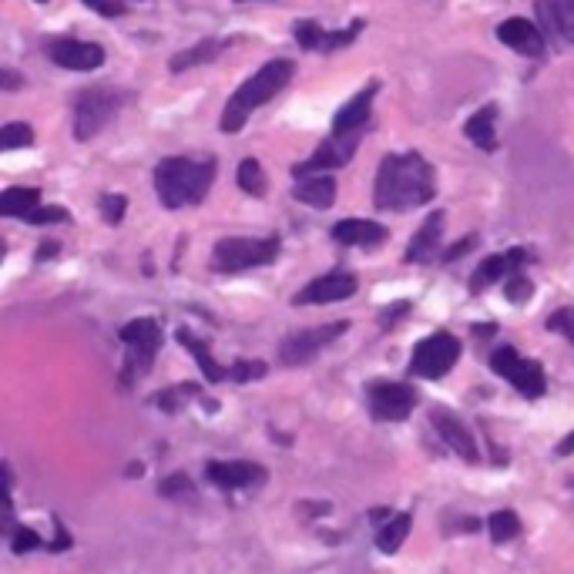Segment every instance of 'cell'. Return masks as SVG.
Segmentation results:
<instances>
[{"instance_id": "1", "label": "cell", "mask_w": 574, "mask_h": 574, "mask_svg": "<svg viewBox=\"0 0 574 574\" xmlns=\"http://www.w3.org/2000/svg\"><path fill=\"white\" fill-rule=\"evenodd\" d=\"M437 196L433 165L420 152L387 155L373 181V206L383 212H413Z\"/></svg>"}, {"instance_id": "2", "label": "cell", "mask_w": 574, "mask_h": 574, "mask_svg": "<svg viewBox=\"0 0 574 574\" xmlns=\"http://www.w3.org/2000/svg\"><path fill=\"white\" fill-rule=\"evenodd\" d=\"M219 162L206 158H162L155 165V191L165 209H185V206H199L209 188L216 181Z\"/></svg>"}, {"instance_id": "3", "label": "cell", "mask_w": 574, "mask_h": 574, "mask_svg": "<svg viewBox=\"0 0 574 574\" xmlns=\"http://www.w3.org/2000/svg\"><path fill=\"white\" fill-rule=\"evenodd\" d=\"M292 78H296V64L286 60V57H276V60L263 64V68L255 71V75L229 98V104H225V111H222V132H225V135L242 132L245 121L252 118V111L263 108L266 101H273Z\"/></svg>"}, {"instance_id": "4", "label": "cell", "mask_w": 574, "mask_h": 574, "mask_svg": "<svg viewBox=\"0 0 574 574\" xmlns=\"http://www.w3.org/2000/svg\"><path fill=\"white\" fill-rule=\"evenodd\" d=\"M132 101L128 91L118 88H88L75 98V139L78 142H91L108 121H114V114Z\"/></svg>"}, {"instance_id": "5", "label": "cell", "mask_w": 574, "mask_h": 574, "mask_svg": "<svg viewBox=\"0 0 574 574\" xmlns=\"http://www.w3.org/2000/svg\"><path fill=\"white\" fill-rule=\"evenodd\" d=\"M121 343L128 346L121 383H124V387H132V383H139L152 369L155 353L162 346V330H158L155 319H132L128 327H121Z\"/></svg>"}, {"instance_id": "6", "label": "cell", "mask_w": 574, "mask_h": 574, "mask_svg": "<svg viewBox=\"0 0 574 574\" xmlns=\"http://www.w3.org/2000/svg\"><path fill=\"white\" fill-rule=\"evenodd\" d=\"M279 255V239H222L212 249L216 273H242L255 266H269Z\"/></svg>"}, {"instance_id": "7", "label": "cell", "mask_w": 574, "mask_h": 574, "mask_svg": "<svg viewBox=\"0 0 574 574\" xmlns=\"http://www.w3.org/2000/svg\"><path fill=\"white\" fill-rule=\"evenodd\" d=\"M490 369L504 379H510L521 390V397L538 400L548 390V376L538 360H525L515 346H500L490 353Z\"/></svg>"}, {"instance_id": "8", "label": "cell", "mask_w": 574, "mask_h": 574, "mask_svg": "<svg viewBox=\"0 0 574 574\" xmlns=\"http://www.w3.org/2000/svg\"><path fill=\"white\" fill-rule=\"evenodd\" d=\"M461 360V343L451 333H433L427 340H420L413 346L410 356V373L420 379H440L454 369V363Z\"/></svg>"}, {"instance_id": "9", "label": "cell", "mask_w": 574, "mask_h": 574, "mask_svg": "<svg viewBox=\"0 0 574 574\" xmlns=\"http://www.w3.org/2000/svg\"><path fill=\"white\" fill-rule=\"evenodd\" d=\"M366 400H369V410L376 420L383 423H397V420H407L417 407V390L410 383H394V379H376L366 387Z\"/></svg>"}, {"instance_id": "10", "label": "cell", "mask_w": 574, "mask_h": 574, "mask_svg": "<svg viewBox=\"0 0 574 574\" xmlns=\"http://www.w3.org/2000/svg\"><path fill=\"white\" fill-rule=\"evenodd\" d=\"M346 330H350V323H346V319H340V323H327V327H312V330L292 333V336L283 340L279 360H283L286 366H306L319 350L330 346L333 340H340Z\"/></svg>"}, {"instance_id": "11", "label": "cell", "mask_w": 574, "mask_h": 574, "mask_svg": "<svg viewBox=\"0 0 574 574\" xmlns=\"http://www.w3.org/2000/svg\"><path fill=\"white\" fill-rule=\"evenodd\" d=\"M44 51L64 71H95L104 64V47L91 41H78V37H54L44 44Z\"/></svg>"}, {"instance_id": "12", "label": "cell", "mask_w": 574, "mask_h": 574, "mask_svg": "<svg viewBox=\"0 0 574 574\" xmlns=\"http://www.w3.org/2000/svg\"><path fill=\"white\" fill-rule=\"evenodd\" d=\"M363 135H330L323 145H319L306 162H299L292 168L296 178H306V175H327L330 168H343L350 165V158L356 155V145H360Z\"/></svg>"}, {"instance_id": "13", "label": "cell", "mask_w": 574, "mask_h": 574, "mask_svg": "<svg viewBox=\"0 0 574 574\" xmlns=\"http://www.w3.org/2000/svg\"><path fill=\"white\" fill-rule=\"evenodd\" d=\"M363 31V21H353L350 27L343 31H323L316 21H296L292 24V37L299 41L302 51H323V54H333L340 47H350Z\"/></svg>"}, {"instance_id": "14", "label": "cell", "mask_w": 574, "mask_h": 574, "mask_svg": "<svg viewBox=\"0 0 574 574\" xmlns=\"http://www.w3.org/2000/svg\"><path fill=\"white\" fill-rule=\"evenodd\" d=\"M430 423L437 427V433L443 437V443L451 446V451H454L457 457H464L467 464H481V446H477L474 433H471L451 410L433 407V410H430Z\"/></svg>"}, {"instance_id": "15", "label": "cell", "mask_w": 574, "mask_h": 574, "mask_svg": "<svg viewBox=\"0 0 574 574\" xmlns=\"http://www.w3.org/2000/svg\"><path fill=\"white\" fill-rule=\"evenodd\" d=\"M206 477L222 490H245V487H260L266 481V467L252 461H209Z\"/></svg>"}, {"instance_id": "16", "label": "cell", "mask_w": 574, "mask_h": 574, "mask_svg": "<svg viewBox=\"0 0 574 574\" xmlns=\"http://www.w3.org/2000/svg\"><path fill=\"white\" fill-rule=\"evenodd\" d=\"M531 260L525 249H510V252H497V255H487V260L474 269L471 276V292H484L487 286L500 283V279H515L518 269Z\"/></svg>"}, {"instance_id": "17", "label": "cell", "mask_w": 574, "mask_h": 574, "mask_svg": "<svg viewBox=\"0 0 574 574\" xmlns=\"http://www.w3.org/2000/svg\"><path fill=\"white\" fill-rule=\"evenodd\" d=\"M379 91V81H369L360 95H353L333 118V135H363L373 121V98Z\"/></svg>"}, {"instance_id": "18", "label": "cell", "mask_w": 574, "mask_h": 574, "mask_svg": "<svg viewBox=\"0 0 574 574\" xmlns=\"http://www.w3.org/2000/svg\"><path fill=\"white\" fill-rule=\"evenodd\" d=\"M360 289L356 276L353 273H327L312 279L302 292H296V306H309V302H340V299H350L353 292Z\"/></svg>"}, {"instance_id": "19", "label": "cell", "mask_w": 574, "mask_h": 574, "mask_svg": "<svg viewBox=\"0 0 574 574\" xmlns=\"http://www.w3.org/2000/svg\"><path fill=\"white\" fill-rule=\"evenodd\" d=\"M500 44H507L510 51H518L525 57H541L544 54V34L538 24H531L528 18H510L497 27Z\"/></svg>"}, {"instance_id": "20", "label": "cell", "mask_w": 574, "mask_h": 574, "mask_svg": "<svg viewBox=\"0 0 574 574\" xmlns=\"http://www.w3.org/2000/svg\"><path fill=\"white\" fill-rule=\"evenodd\" d=\"M443 225H446V216L443 212H430V219L417 229L410 249H407V263H430L433 255L440 252V242H443Z\"/></svg>"}, {"instance_id": "21", "label": "cell", "mask_w": 574, "mask_h": 574, "mask_svg": "<svg viewBox=\"0 0 574 574\" xmlns=\"http://www.w3.org/2000/svg\"><path fill=\"white\" fill-rule=\"evenodd\" d=\"M292 196L306 202L309 209H330L336 202V181L330 175H306V178H296Z\"/></svg>"}, {"instance_id": "22", "label": "cell", "mask_w": 574, "mask_h": 574, "mask_svg": "<svg viewBox=\"0 0 574 574\" xmlns=\"http://www.w3.org/2000/svg\"><path fill=\"white\" fill-rule=\"evenodd\" d=\"M333 239L340 245H379L387 242V229L369 219H343L333 225Z\"/></svg>"}, {"instance_id": "23", "label": "cell", "mask_w": 574, "mask_h": 574, "mask_svg": "<svg viewBox=\"0 0 574 574\" xmlns=\"http://www.w3.org/2000/svg\"><path fill=\"white\" fill-rule=\"evenodd\" d=\"M232 41H222V37H206V41H199L196 47H188V51H178L172 60H168V68H172V75H181V71H188V68H199V64H209V60H216L225 47H229Z\"/></svg>"}, {"instance_id": "24", "label": "cell", "mask_w": 574, "mask_h": 574, "mask_svg": "<svg viewBox=\"0 0 574 574\" xmlns=\"http://www.w3.org/2000/svg\"><path fill=\"white\" fill-rule=\"evenodd\" d=\"M538 18L561 34L564 41L574 44V0H541L538 4Z\"/></svg>"}, {"instance_id": "25", "label": "cell", "mask_w": 574, "mask_h": 574, "mask_svg": "<svg viewBox=\"0 0 574 574\" xmlns=\"http://www.w3.org/2000/svg\"><path fill=\"white\" fill-rule=\"evenodd\" d=\"M494 121H497V104H484L477 114H471V121L464 124V135L484 148V152H497V132H494Z\"/></svg>"}, {"instance_id": "26", "label": "cell", "mask_w": 574, "mask_h": 574, "mask_svg": "<svg viewBox=\"0 0 574 574\" xmlns=\"http://www.w3.org/2000/svg\"><path fill=\"white\" fill-rule=\"evenodd\" d=\"M178 343L196 356V363H199V369H202V376L209 379V383H219V379H229V369H222L216 360H212V353H209V343H202L196 333H188V330H178Z\"/></svg>"}, {"instance_id": "27", "label": "cell", "mask_w": 574, "mask_h": 574, "mask_svg": "<svg viewBox=\"0 0 574 574\" xmlns=\"http://www.w3.org/2000/svg\"><path fill=\"white\" fill-rule=\"evenodd\" d=\"M34 209H41L37 188H8L4 196H0V216L8 219H27Z\"/></svg>"}, {"instance_id": "28", "label": "cell", "mask_w": 574, "mask_h": 574, "mask_svg": "<svg viewBox=\"0 0 574 574\" xmlns=\"http://www.w3.org/2000/svg\"><path fill=\"white\" fill-rule=\"evenodd\" d=\"M410 528H413V518H410V515H394L387 525H383V528L376 531V548H379L383 554H397V551L404 548Z\"/></svg>"}, {"instance_id": "29", "label": "cell", "mask_w": 574, "mask_h": 574, "mask_svg": "<svg viewBox=\"0 0 574 574\" xmlns=\"http://www.w3.org/2000/svg\"><path fill=\"white\" fill-rule=\"evenodd\" d=\"M487 531H490L494 544H507L521 534V518L515 515V510H494V515L487 518Z\"/></svg>"}, {"instance_id": "30", "label": "cell", "mask_w": 574, "mask_h": 574, "mask_svg": "<svg viewBox=\"0 0 574 574\" xmlns=\"http://www.w3.org/2000/svg\"><path fill=\"white\" fill-rule=\"evenodd\" d=\"M235 181H239V188L245 191V196H255V199L266 196V175H263V165L255 158H242L239 162Z\"/></svg>"}, {"instance_id": "31", "label": "cell", "mask_w": 574, "mask_h": 574, "mask_svg": "<svg viewBox=\"0 0 574 574\" xmlns=\"http://www.w3.org/2000/svg\"><path fill=\"white\" fill-rule=\"evenodd\" d=\"M34 142V128L24 124V121H11L0 128V148L4 152H14V148H27Z\"/></svg>"}, {"instance_id": "32", "label": "cell", "mask_w": 574, "mask_h": 574, "mask_svg": "<svg viewBox=\"0 0 574 574\" xmlns=\"http://www.w3.org/2000/svg\"><path fill=\"white\" fill-rule=\"evenodd\" d=\"M196 394H199V383H178V387H172V390H165L162 397H155V404H158L162 410L175 413L181 400H191Z\"/></svg>"}, {"instance_id": "33", "label": "cell", "mask_w": 574, "mask_h": 574, "mask_svg": "<svg viewBox=\"0 0 574 574\" xmlns=\"http://www.w3.org/2000/svg\"><path fill=\"white\" fill-rule=\"evenodd\" d=\"M158 494L172 497V500H181V497H196V487H191V481L185 474H172L158 484Z\"/></svg>"}, {"instance_id": "34", "label": "cell", "mask_w": 574, "mask_h": 574, "mask_svg": "<svg viewBox=\"0 0 574 574\" xmlns=\"http://www.w3.org/2000/svg\"><path fill=\"white\" fill-rule=\"evenodd\" d=\"M260 376H266V363H263V360H245V363H235V366L229 369V379H239V383L260 379Z\"/></svg>"}, {"instance_id": "35", "label": "cell", "mask_w": 574, "mask_h": 574, "mask_svg": "<svg viewBox=\"0 0 574 574\" xmlns=\"http://www.w3.org/2000/svg\"><path fill=\"white\" fill-rule=\"evenodd\" d=\"M548 327L551 330H558L561 336H567L571 343H574V306H567V309H558L551 319H548Z\"/></svg>"}, {"instance_id": "36", "label": "cell", "mask_w": 574, "mask_h": 574, "mask_svg": "<svg viewBox=\"0 0 574 574\" xmlns=\"http://www.w3.org/2000/svg\"><path fill=\"white\" fill-rule=\"evenodd\" d=\"M31 225H54V222H68V212L57 209V206H41L27 216Z\"/></svg>"}, {"instance_id": "37", "label": "cell", "mask_w": 574, "mask_h": 574, "mask_svg": "<svg viewBox=\"0 0 574 574\" xmlns=\"http://www.w3.org/2000/svg\"><path fill=\"white\" fill-rule=\"evenodd\" d=\"M124 209H128V199H124V196H104V199H101V216H104L111 225H118V222L124 219Z\"/></svg>"}, {"instance_id": "38", "label": "cell", "mask_w": 574, "mask_h": 574, "mask_svg": "<svg viewBox=\"0 0 574 574\" xmlns=\"http://www.w3.org/2000/svg\"><path fill=\"white\" fill-rule=\"evenodd\" d=\"M11 548H14V554H27V551H34V548H41V538H37V531H31V528H18Z\"/></svg>"}, {"instance_id": "39", "label": "cell", "mask_w": 574, "mask_h": 574, "mask_svg": "<svg viewBox=\"0 0 574 574\" xmlns=\"http://www.w3.org/2000/svg\"><path fill=\"white\" fill-rule=\"evenodd\" d=\"M531 289H534V286H531L525 276H515V279L507 283V299H510V302H528Z\"/></svg>"}, {"instance_id": "40", "label": "cell", "mask_w": 574, "mask_h": 574, "mask_svg": "<svg viewBox=\"0 0 574 574\" xmlns=\"http://www.w3.org/2000/svg\"><path fill=\"white\" fill-rule=\"evenodd\" d=\"M477 245V235H467V239H461L457 245H451V249H446V255H443V263H457L461 260V255L464 252H471Z\"/></svg>"}, {"instance_id": "41", "label": "cell", "mask_w": 574, "mask_h": 574, "mask_svg": "<svg viewBox=\"0 0 574 574\" xmlns=\"http://www.w3.org/2000/svg\"><path fill=\"white\" fill-rule=\"evenodd\" d=\"M554 454H558V457H571V454H574V433H567V437L558 443V451H554Z\"/></svg>"}, {"instance_id": "42", "label": "cell", "mask_w": 574, "mask_h": 574, "mask_svg": "<svg viewBox=\"0 0 574 574\" xmlns=\"http://www.w3.org/2000/svg\"><path fill=\"white\" fill-rule=\"evenodd\" d=\"M57 249H60L57 242H44V245L37 249V260H51V255H57Z\"/></svg>"}, {"instance_id": "43", "label": "cell", "mask_w": 574, "mask_h": 574, "mask_svg": "<svg viewBox=\"0 0 574 574\" xmlns=\"http://www.w3.org/2000/svg\"><path fill=\"white\" fill-rule=\"evenodd\" d=\"M18 85H21V78H18L14 71H4V88H8V91H14Z\"/></svg>"}, {"instance_id": "44", "label": "cell", "mask_w": 574, "mask_h": 574, "mask_svg": "<svg viewBox=\"0 0 574 574\" xmlns=\"http://www.w3.org/2000/svg\"><path fill=\"white\" fill-rule=\"evenodd\" d=\"M85 4H88V8H95V11H101V14H104V8H108L104 0H85Z\"/></svg>"}, {"instance_id": "45", "label": "cell", "mask_w": 574, "mask_h": 574, "mask_svg": "<svg viewBox=\"0 0 574 574\" xmlns=\"http://www.w3.org/2000/svg\"><path fill=\"white\" fill-rule=\"evenodd\" d=\"M235 4H245V0H235Z\"/></svg>"}, {"instance_id": "46", "label": "cell", "mask_w": 574, "mask_h": 574, "mask_svg": "<svg viewBox=\"0 0 574 574\" xmlns=\"http://www.w3.org/2000/svg\"><path fill=\"white\" fill-rule=\"evenodd\" d=\"M37 4H44V0H37Z\"/></svg>"}]
</instances>
